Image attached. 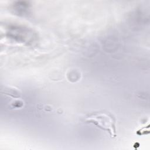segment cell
I'll return each mask as SVG.
<instances>
[{
  "mask_svg": "<svg viewBox=\"0 0 150 150\" xmlns=\"http://www.w3.org/2000/svg\"><path fill=\"white\" fill-rule=\"evenodd\" d=\"M86 121L107 132L112 138L117 136L115 120L113 117L108 114L104 112L96 113L87 117Z\"/></svg>",
  "mask_w": 150,
  "mask_h": 150,
  "instance_id": "cell-1",
  "label": "cell"
}]
</instances>
